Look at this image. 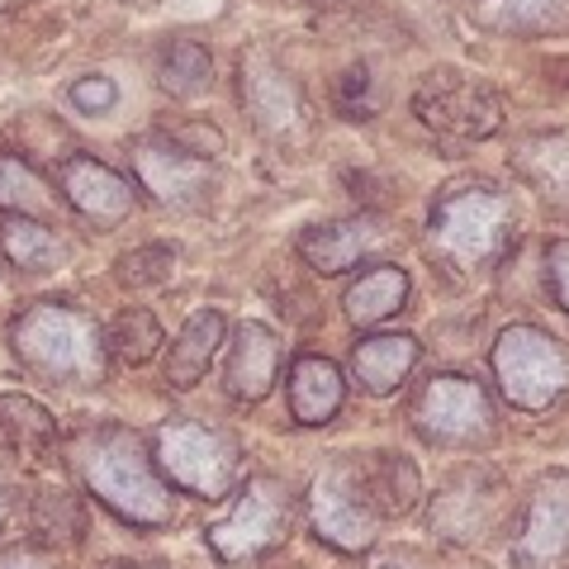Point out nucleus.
I'll list each match as a JSON object with an SVG mask.
<instances>
[{"label": "nucleus", "instance_id": "f257e3e1", "mask_svg": "<svg viewBox=\"0 0 569 569\" xmlns=\"http://www.w3.org/2000/svg\"><path fill=\"white\" fill-rule=\"evenodd\" d=\"M77 470L86 479V489L96 493V503H104L119 522L157 531L176 522V498L171 485L162 479L152 460V447L142 441L133 427H96L77 441Z\"/></svg>", "mask_w": 569, "mask_h": 569}, {"label": "nucleus", "instance_id": "f03ea898", "mask_svg": "<svg viewBox=\"0 0 569 569\" xmlns=\"http://www.w3.org/2000/svg\"><path fill=\"white\" fill-rule=\"evenodd\" d=\"M518 233V204L493 181H456L427 213V252L451 276L493 271Z\"/></svg>", "mask_w": 569, "mask_h": 569}, {"label": "nucleus", "instance_id": "7ed1b4c3", "mask_svg": "<svg viewBox=\"0 0 569 569\" xmlns=\"http://www.w3.org/2000/svg\"><path fill=\"white\" fill-rule=\"evenodd\" d=\"M10 351L29 376L67 389H91L110 370L104 328L62 299H39L10 318Z\"/></svg>", "mask_w": 569, "mask_h": 569}, {"label": "nucleus", "instance_id": "20e7f679", "mask_svg": "<svg viewBox=\"0 0 569 569\" xmlns=\"http://www.w3.org/2000/svg\"><path fill=\"white\" fill-rule=\"evenodd\" d=\"M152 460L171 489L219 503L242 485V447L223 427L200 418H171L152 432Z\"/></svg>", "mask_w": 569, "mask_h": 569}, {"label": "nucleus", "instance_id": "39448f33", "mask_svg": "<svg viewBox=\"0 0 569 569\" xmlns=\"http://www.w3.org/2000/svg\"><path fill=\"white\" fill-rule=\"evenodd\" d=\"M498 395L522 413H546L569 395V347L537 323H512L489 351Z\"/></svg>", "mask_w": 569, "mask_h": 569}, {"label": "nucleus", "instance_id": "423d86ee", "mask_svg": "<svg viewBox=\"0 0 569 569\" xmlns=\"http://www.w3.org/2000/svg\"><path fill=\"white\" fill-rule=\"evenodd\" d=\"M233 493H238L233 508H228L219 522L204 527V541L213 556L223 565H247V560H261V556H271L276 546H284V537L295 531V518H299L290 485L276 475H247Z\"/></svg>", "mask_w": 569, "mask_h": 569}, {"label": "nucleus", "instance_id": "0eeeda50", "mask_svg": "<svg viewBox=\"0 0 569 569\" xmlns=\"http://www.w3.org/2000/svg\"><path fill=\"white\" fill-rule=\"evenodd\" d=\"M380 522L385 512L376 508V498H370L366 479H361V460H332L313 475L309 485V527L313 537L342 550V556H366L370 546L380 541Z\"/></svg>", "mask_w": 569, "mask_h": 569}, {"label": "nucleus", "instance_id": "6e6552de", "mask_svg": "<svg viewBox=\"0 0 569 569\" xmlns=\"http://www.w3.org/2000/svg\"><path fill=\"white\" fill-rule=\"evenodd\" d=\"M238 100L252 129L271 138L276 148H305L313 138V110L309 96L290 71L276 62V52L266 48H242L238 52Z\"/></svg>", "mask_w": 569, "mask_h": 569}, {"label": "nucleus", "instance_id": "1a4fd4ad", "mask_svg": "<svg viewBox=\"0 0 569 569\" xmlns=\"http://www.w3.org/2000/svg\"><path fill=\"white\" fill-rule=\"evenodd\" d=\"M413 427L427 447L485 451L498 437V413L475 376H432L413 399Z\"/></svg>", "mask_w": 569, "mask_h": 569}, {"label": "nucleus", "instance_id": "9d476101", "mask_svg": "<svg viewBox=\"0 0 569 569\" xmlns=\"http://www.w3.org/2000/svg\"><path fill=\"white\" fill-rule=\"evenodd\" d=\"M512 518V489L493 466H460L456 475L441 479L432 493V512L427 522L441 541L456 546H485Z\"/></svg>", "mask_w": 569, "mask_h": 569}, {"label": "nucleus", "instance_id": "9b49d317", "mask_svg": "<svg viewBox=\"0 0 569 569\" xmlns=\"http://www.w3.org/2000/svg\"><path fill=\"white\" fill-rule=\"evenodd\" d=\"M413 114L422 129H432L451 148H475V142L493 138L503 129V100H498L485 81L466 77V71H427L413 91Z\"/></svg>", "mask_w": 569, "mask_h": 569}, {"label": "nucleus", "instance_id": "f8f14e48", "mask_svg": "<svg viewBox=\"0 0 569 569\" xmlns=\"http://www.w3.org/2000/svg\"><path fill=\"white\" fill-rule=\"evenodd\" d=\"M133 186L148 194L152 204L162 209H194L209 200L213 190V167L204 162V157L186 152L181 142H171L162 129L138 138L133 142Z\"/></svg>", "mask_w": 569, "mask_h": 569}, {"label": "nucleus", "instance_id": "ddd939ff", "mask_svg": "<svg viewBox=\"0 0 569 569\" xmlns=\"http://www.w3.org/2000/svg\"><path fill=\"white\" fill-rule=\"evenodd\" d=\"M512 569H569V470L537 475L512 537Z\"/></svg>", "mask_w": 569, "mask_h": 569}, {"label": "nucleus", "instance_id": "4468645a", "mask_svg": "<svg viewBox=\"0 0 569 569\" xmlns=\"http://www.w3.org/2000/svg\"><path fill=\"white\" fill-rule=\"evenodd\" d=\"M58 194L71 213H81L100 233H114L138 209V190L129 176H119L110 162H96V157H86V152H71L58 167Z\"/></svg>", "mask_w": 569, "mask_h": 569}, {"label": "nucleus", "instance_id": "2eb2a0df", "mask_svg": "<svg viewBox=\"0 0 569 569\" xmlns=\"http://www.w3.org/2000/svg\"><path fill=\"white\" fill-rule=\"evenodd\" d=\"M389 238L395 233H389L385 213L361 209V213H347V219L305 228L299 242H295V252L313 276H342V271H351V266L376 261L389 247Z\"/></svg>", "mask_w": 569, "mask_h": 569}, {"label": "nucleus", "instance_id": "dca6fc26", "mask_svg": "<svg viewBox=\"0 0 569 569\" xmlns=\"http://www.w3.org/2000/svg\"><path fill=\"white\" fill-rule=\"evenodd\" d=\"M280 380V337L247 318L233 332V347H228V366H223V389L233 403H261Z\"/></svg>", "mask_w": 569, "mask_h": 569}, {"label": "nucleus", "instance_id": "f3484780", "mask_svg": "<svg viewBox=\"0 0 569 569\" xmlns=\"http://www.w3.org/2000/svg\"><path fill=\"white\" fill-rule=\"evenodd\" d=\"M284 395H290V418L299 427H328L347 403V376L337 361H328V356L305 351L290 361Z\"/></svg>", "mask_w": 569, "mask_h": 569}, {"label": "nucleus", "instance_id": "a211bd4d", "mask_svg": "<svg viewBox=\"0 0 569 569\" xmlns=\"http://www.w3.org/2000/svg\"><path fill=\"white\" fill-rule=\"evenodd\" d=\"M422 361V342L408 332H376V337H361L351 347V376L366 395L389 399L408 385V376L418 370Z\"/></svg>", "mask_w": 569, "mask_h": 569}, {"label": "nucleus", "instance_id": "6ab92c4d", "mask_svg": "<svg viewBox=\"0 0 569 569\" xmlns=\"http://www.w3.org/2000/svg\"><path fill=\"white\" fill-rule=\"evenodd\" d=\"M228 342V318L219 309H200V313H190L186 318V328L176 332V342L167 351V389H194L204 376H209V366H213V356H219V347Z\"/></svg>", "mask_w": 569, "mask_h": 569}, {"label": "nucleus", "instance_id": "aec40b11", "mask_svg": "<svg viewBox=\"0 0 569 569\" xmlns=\"http://www.w3.org/2000/svg\"><path fill=\"white\" fill-rule=\"evenodd\" d=\"M408 295H413V280H408L403 266L399 261H376L370 271H361L347 284L342 313L351 318L356 328H376V323L395 318L408 305Z\"/></svg>", "mask_w": 569, "mask_h": 569}, {"label": "nucleus", "instance_id": "412c9836", "mask_svg": "<svg viewBox=\"0 0 569 569\" xmlns=\"http://www.w3.org/2000/svg\"><path fill=\"white\" fill-rule=\"evenodd\" d=\"M475 24L503 39L569 33V0H475Z\"/></svg>", "mask_w": 569, "mask_h": 569}, {"label": "nucleus", "instance_id": "4be33fe9", "mask_svg": "<svg viewBox=\"0 0 569 569\" xmlns=\"http://www.w3.org/2000/svg\"><path fill=\"white\" fill-rule=\"evenodd\" d=\"M512 171L556 209H569V133H527L512 148Z\"/></svg>", "mask_w": 569, "mask_h": 569}, {"label": "nucleus", "instance_id": "5701e85b", "mask_svg": "<svg viewBox=\"0 0 569 569\" xmlns=\"http://www.w3.org/2000/svg\"><path fill=\"white\" fill-rule=\"evenodd\" d=\"M361 479H366V489L385 518H408V512L422 503V475H418L413 460L399 456V451L361 456Z\"/></svg>", "mask_w": 569, "mask_h": 569}, {"label": "nucleus", "instance_id": "b1692460", "mask_svg": "<svg viewBox=\"0 0 569 569\" xmlns=\"http://www.w3.org/2000/svg\"><path fill=\"white\" fill-rule=\"evenodd\" d=\"M29 527L48 550H67L86 537V508L81 498L62 485H43L29 498Z\"/></svg>", "mask_w": 569, "mask_h": 569}, {"label": "nucleus", "instance_id": "393cba45", "mask_svg": "<svg viewBox=\"0 0 569 569\" xmlns=\"http://www.w3.org/2000/svg\"><path fill=\"white\" fill-rule=\"evenodd\" d=\"M52 186L43 181V171L20 152H0V213H20V219H52L58 213Z\"/></svg>", "mask_w": 569, "mask_h": 569}, {"label": "nucleus", "instance_id": "a878e982", "mask_svg": "<svg viewBox=\"0 0 569 569\" xmlns=\"http://www.w3.org/2000/svg\"><path fill=\"white\" fill-rule=\"evenodd\" d=\"M157 81L176 100H200L213 91V52L200 39H171L157 58Z\"/></svg>", "mask_w": 569, "mask_h": 569}, {"label": "nucleus", "instance_id": "bb28decb", "mask_svg": "<svg viewBox=\"0 0 569 569\" xmlns=\"http://www.w3.org/2000/svg\"><path fill=\"white\" fill-rule=\"evenodd\" d=\"M0 252L10 257V266L39 276V271H52V266L67 257V247H62L58 233H52L48 219H20V213H6V223H0Z\"/></svg>", "mask_w": 569, "mask_h": 569}, {"label": "nucleus", "instance_id": "cd10ccee", "mask_svg": "<svg viewBox=\"0 0 569 569\" xmlns=\"http://www.w3.org/2000/svg\"><path fill=\"white\" fill-rule=\"evenodd\" d=\"M162 323L148 313V309H123L110 318V328H104V351H110V361L123 366V370H138L148 366L157 351H162Z\"/></svg>", "mask_w": 569, "mask_h": 569}, {"label": "nucleus", "instance_id": "c85d7f7f", "mask_svg": "<svg viewBox=\"0 0 569 569\" xmlns=\"http://www.w3.org/2000/svg\"><path fill=\"white\" fill-rule=\"evenodd\" d=\"M52 437H58V422H52V413L29 399V395H0V441H6L10 451H48Z\"/></svg>", "mask_w": 569, "mask_h": 569}, {"label": "nucleus", "instance_id": "c756f323", "mask_svg": "<svg viewBox=\"0 0 569 569\" xmlns=\"http://www.w3.org/2000/svg\"><path fill=\"white\" fill-rule=\"evenodd\" d=\"M171 276H176V247H167V242H142L114 261V280L133 295L162 290V284H171Z\"/></svg>", "mask_w": 569, "mask_h": 569}, {"label": "nucleus", "instance_id": "7c9ffc66", "mask_svg": "<svg viewBox=\"0 0 569 569\" xmlns=\"http://www.w3.org/2000/svg\"><path fill=\"white\" fill-rule=\"evenodd\" d=\"M332 110L342 119H376L380 114V86H376V77H370L366 62H356V67H347L342 77H337Z\"/></svg>", "mask_w": 569, "mask_h": 569}, {"label": "nucleus", "instance_id": "2f4dec72", "mask_svg": "<svg viewBox=\"0 0 569 569\" xmlns=\"http://www.w3.org/2000/svg\"><path fill=\"white\" fill-rule=\"evenodd\" d=\"M162 133H167L171 142H181L186 152L204 157V162H213V157L223 152V133L213 129L209 119H171V123H162Z\"/></svg>", "mask_w": 569, "mask_h": 569}, {"label": "nucleus", "instance_id": "473e14b6", "mask_svg": "<svg viewBox=\"0 0 569 569\" xmlns=\"http://www.w3.org/2000/svg\"><path fill=\"white\" fill-rule=\"evenodd\" d=\"M67 100L77 104L81 114H110L114 104H119V86H114V77H100V71H91V77H77V81H71Z\"/></svg>", "mask_w": 569, "mask_h": 569}, {"label": "nucleus", "instance_id": "72a5a7b5", "mask_svg": "<svg viewBox=\"0 0 569 569\" xmlns=\"http://www.w3.org/2000/svg\"><path fill=\"white\" fill-rule=\"evenodd\" d=\"M546 290L556 295V305L569 313V238H556L546 247Z\"/></svg>", "mask_w": 569, "mask_h": 569}, {"label": "nucleus", "instance_id": "f704fd0d", "mask_svg": "<svg viewBox=\"0 0 569 569\" xmlns=\"http://www.w3.org/2000/svg\"><path fill=\"white\" fill-rule=\"evenodd\" d=\"M361 569H441V565L418 546H385V550L370 546V560Z\"/></svg>", "mask_w": 569, "mask_h": 569}, {"label": "nucleus", "instance_id": "c9c22d12", "mask_svg": "<svg viewBox=\"0 0 569 569\" xmlns=\"http://www.w3.org/2000/svg\"><path fill=\"white\" fill-rule=\"evenodd\" d=\"M0 569H62L48 546H10L0 550Z\"/></svg>", "mask_w": 569, "mask_h": 569}, {"label": "nucleus", "instance_id": "e433bc0d", "mask_svg": "<svg viewBox=\"0 0 569 569\" xmlns=\"http://www.w3.org/2000/svg\"><path fill=\"white\" fill-rule=\"evenodd\" d=\"M14 512H20V489H14V475L6 470V460H0V537L10 531Z\"/></svg>", "mask_w": 569, "mask_h": 569}, {"label": "nucleus", "instance_id": "4c0bfd02", "mask_svg": "<svg viewBox=\"0 0 569 569\" xmlns=\"http://www.w3.org/2000/svg\"><path fill=\"white\" fill-rule=\"evenodd\" d=\"M142 569H152V565H142Z\"/></svg>", "mask_w": 569, "mask_h": 569}]
</instances>
